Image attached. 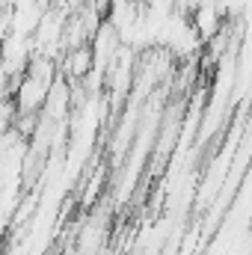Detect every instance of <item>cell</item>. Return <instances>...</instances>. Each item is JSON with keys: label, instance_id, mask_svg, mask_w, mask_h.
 Segmentation results:
<instances>
[{"label": "cell", "instance_id": "6da1fadb", "mask_svg": "<svg viewBox=\"0 0 252 255\" xmlns=\"http://www.w3.org/2000/svg\"><path fill=\"white\" fill-rule=\"evenodd\" d=\"M48 95H51V83L48 80H39L33 74H24L18 89H15V107H18V116H42L45 104H48Z\"/></svg>", "mask_w": 252, "mask_h": 255}, {"label": "cell", "instance_id": "3957f363", "mask_svg": "<svg viewBox=\"0 0 252 255\" xmlns=\"http://www.w3.org/2000/svg\"><path fill=\"white\" fill-rule=\"evenodd\" d=\"M190 18H193V27L199 30V36H202L205 42H211L214 36H220L223 27L229 24V18L220 12L217 3H202V6H196V9L190 12Z\"/></svg>", "mask_w": 252, "mask_h": 255}, {"label": "cell", "instance_id": "7a4b0ae2", "mask_svg": "<svg viewBox=\"0 0 252 255\" xmlns=\"http://www.w3.org/2000/svg\"><path fill=\"white\" fill-rule=\"evenodd\" d=\"M60 71H63L65 80H71L74 86H80L92 71H95V51H92V42L80 45V48H68L60 60Z\"/></svg>", "mask_w": 252, "mask_h": 255}]
</instances>
